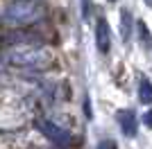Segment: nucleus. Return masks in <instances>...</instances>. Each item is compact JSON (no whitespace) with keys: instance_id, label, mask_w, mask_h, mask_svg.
Instances as JSON below:
<instances>
[{"instance_id":"f257e3e1","label":"nucleus","mask_w":152,"mask_h":149,"mask_svg":"<svg viewBox=\"0 0 152 149\" xmlns=\"http://www.w3.org/2000/svg\"><path fill=\"white\" fill-rule=\"evenodd\" d=\"M45 14V7L37 0H18L14 5L7 7L5 12V23L9 25H30V23H37V20L43 18Z\"/></svg>"},{"instance_id":"f03ea898","label":"nucleus","mask_w":152,"mask_h":149,"mask_svg":"<svg viewBox=\"0 0 152 149\" xmlns=\"http://www.w3.org/2000/svg\"><path fill=\"white\" fill-rule=\"evenodd\" d=\"M12 61L16 66H27V68H43L50 63V54L41 48H25L12 54Z\"/></svg>"},{"instance_id":"7ed1b4c3","label":"nucleus","mask_w":152,"mask_h":149,"mask_svg":"<svg viewBox=\"0 0 152 149\" xmlns=\"http://www.w3.org/2000/svg\"><path fill=\"white\" fill-rule=\"evenodd\" d=\"M95 45L102 54H107L111 50V34H109V23L104 18H98L95 23Z\"/></svg>"},{"instance_id":"20e7f679","label":"nucleus","mask_w":152,"mask_h":149,"mask_svg":"<svg viewBox=\"0 0 152 149\" xmlns=\"http://www.w3.org/2000/svg\"><path fill=\"white\" fill-rule=\"evenodd\" d=\"M39 129L43 131V136H48L52 140V142H57V145H66L70 140V136L66 133V131L59 127V124H55V122H50V120H43V122L39 124Z\"/></svg>"},{"instance_id":"39448f33","label":"nucleus","mask_w":152,"mask_h":149,"mask_svg":"<svg viewBox=\"0 0 152 149\" xmlns=\"http://www.w3.org/2000/svg\"><path fill=\"white\" fill-rule=\"evenodd\" d=\"M116 120H118V124H121V131L125 133V136L132 138L134 133H136V115H134V111H129V108H123V111L116 113Z\"/></svg>"},{"instance_id":"423d86ee","label":"nucleus","mask_w":152,"mask_h":149,"mask_svg":"<svg viewBox=\"0 0 152 149\" xmlns=\"http://www.w3.org/2000/svg\"><path fill=\"white\" fill-rule=\"evenodd\" d=\"M139 99L143 104H152V81L145 77H141L139 81Z\"/></svg>"},{"instance_id":"0eeeda50","label":"nucleus","mask_w":152,"mask_h":149,"mask_svg":"<svg viewBox=\"0 0 152 149\" xmlns=\"http://www.w3.org/2000/svg\"><path fill=\"white\" fill-rule=\"evenodd\" d=\"M121 23H123V38H129V25H132V18H129V12H121Z\"/></svg>"},{"instance_id":"6e6552de","label":"nucleus","mask_w":152,"mask_h":149,"mask_svg":"<svg viewBox=\"0 0 152 149\" xmlns=\"http://www.w3.org/2000/svg\"><path fill=\"white\" fill-rule=\"evenodd\" d=\"M82 18H91V0H82Z\"/></svg>"},{"instance_id":"1a4fd4ad","label":"nucleus","mask_w":152,"mask_h":149,"mask_svg":"<svg viewBox=\"0 0 152 149\" xmlns=\"http://www.w3.org/2000/svg\"><path fill=\"white\" fill-rule=\"evenodd\" d=\"M98 149H118V147H116L114 140H102V142L98 145Z\"/></svg>"},{"instance_id":"9d476101","label":"nucleus","mask_w":152,"mask_h":149,"mask_svg":"<svg viewBox=\"0 0 152 149\" xmlns=\"http://www.w3.org/2000/svg\"><path fill=\"white\" fill-rule=\"evenodd\" d=\"M143 124H145V127H150V129H152V108H150V111L145 113V115H143Z\"/></svg>"},{"instance_id":"9b49d317","label":"nucleus","mask_w":152,"mask_h":149,"mask_svg":"<svg viewBox=\"0 0 152 149\" xmlns=\"http://www.w3.org/2000/svg\"><path fill=\"white\" fill-rule=\"evenodd\" d=\"M145 2H148V5H150V7H152V0H145Z\"/></svg>"},{"instance_id":"f8f14e48","label":"nucleus","mask_w":152,"mask_h":149,"mask_svg":"<svg viewBox=\"0 0 152 149\" xmlns=\"http://www.w3.org/2000/svg\"><path fill=\"white\" fill-rule=\"evenodd\" d=\"M109 2H116V0H109Z\"/></svg>"}]
</instances>
